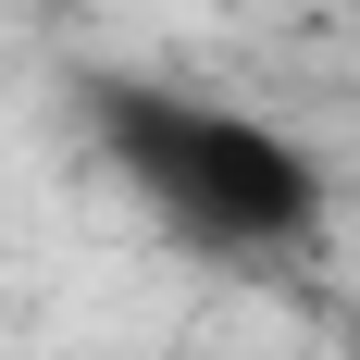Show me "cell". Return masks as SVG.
Masks as SVG:
<instances>
[{
	"instance_id": "cell-1",
	"label": "cell",
	"mask_w": 360,
	"mask_h": 360,
	"mask_svg": "<svg viewBox=\"0 0 360 360\" xmlns=\"http://www.w3.org/2000/svg\"><path fill=\"white\" fill-rule=\"evenodd\" d=\"M87 124H100L112 174L137 186L174 236H199V249H286V236L323 224V174H311L261 112L100 75V87H87Z\"/></svg>"
},
{
	"instance_id": "cell-2",
	"label": "cell",
	"mask_w": 360,
	"mask_h": 360,
	"mask_svg": "<svg viewBox=\"0 0 360 360\" xmlns=\"http://www.w3.org/2000/svg\"><path fill=\"white\" fill-rule=\"evenodd\" d=\"M348 13H360V0H348Z\"/></svg>"
}]
</instances>
